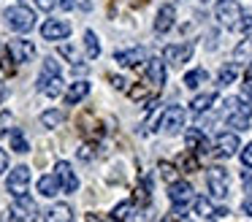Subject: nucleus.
Segmentation results:
<instances>
[{
    "label": "nucleus",
    "mask_w": 252,
    "mask_h": 222,
    "mask_svg": "<svg viewBox=\"0 0 252 222\" xmlns=\"http://www.w3.org/2000/svg\"><path fill=\"white\" fill-rule=\"evenodd\" d=\"M252 119V106L244 103L241 97H228L225 100V122L236 130H247Z\"/></svg>",
    "instance_id": "obj_1"
},
{
    "label": "nucleus",
    "mask_w": 252,
    "mask_h": 222,
    "mask_svg": "<svg viewBox=\"0 0 252 222\" xmlns=\"http://www.w3.org/2000/svg\"><path fill=\"white\" fill-rule=\"evenodd\" d=\"M3 16H6V25L11 27L14 32H28L35 27V14L28 5H8Z\"/></svg>",
    "instance_id": "obj_2"
},
{
    "label": "nucleus",
    "mask_w": 252,
    "mask_h": 222,
    "mask_svg": "<svg viewBox=\"0 0 252 222\" xmlns=\"http://www.w3.org/2000/svg\"><path fill=\"white\" fill-rule=\"evenodd\" d=\"M228 171H225L222 165H212L209 168V173H206V187H209V192H212V198H217V200H222V198H228Z\"/></svg>",
    "instance_id": "obj_3"
},
{
    "label": "nucleus",
    "mask_w": 252,
    "mask_h": 222,
    "mask_svg": "<svg viewBox=\"0 0 252 222\" xmlns=\"http://www.w3.org/2000/svg\"><path fill=\"white\" fill-rule=\"evenodd\" d=\"M11 217L17 222H35L38 220V203H35L30 195H19V198H14Z\"/></svg>",
    "instance_id": "obj_4"
},
{
    "label": "nucleus",
    "mask_w": 252,
    "mask_h": 222,
    "mask_svg": "<svg viewBox=\"0 0 252 222\" xmlns=\"http://www.w3.org/2000/svg\"><path fill=\"white\" fill-rule=\"evenodd\" d=\"M182 125H185V108L182 106H171L160 114V130L165 135H176L182 130Z\"/></svg>",
    "instance_id": "obj_5"
},
{
    "label": "nucleus",
    "mask_w": 252,
    "mask_h": 222,
    "mask_svg": "<svg viewBox=\"0 0 252 222\" xmlns=\"http://www.w3.org/2000/svg\"><path fill=\"white\" fill-rule=\"evenodd\" d=\"M6 187H8V192H11L14 198H19V195H28V187H30V168H28V165H17L11 173H8Z\"/></svg>",
    "instance_id": "obj_6"
},
{
    "label": "nucleus",
    "mask_w": 252,
    "mask_h": 222,
    "mask_svg": "<svg viewBox=\"0 0 252 222\" xmlns=\"http://www.w3.org/2000/svg\"><path fill=\"white\" fill-rule=\"evenodd\" d=\"M214 16H217V22L222 27H236V25H239V19H241V8H239L236 0H220Z\"/></svg>",
    "instance_id": "obj_7"
},
{
    "label": "nucleus",
    "mask_w": 252,
    "mask_h": 222,
    "mask_svg": "<svg viewBox=\"0 0 252 222\" xmlns=\"http://www.w3.org/2000/svg\"><path fill=\"white\" fill-rule=\"evenodd\" d=\"M6 52L11 54L14 63H30L35 57V43L28 41V38H14V41H8Z\"/></svg>",
    "instance_id": "obj_8"
},
{
    "label": "nucleus",
    "mask_w": 252,
    "mask_h": 222,
    "mask_svg": "<svg viewBox=\"0 0 252 222\" xmlns=\"http://www.w3.org/2000/svg\"><path fill=\"white\" fill-rule=\"evenodd\" d=\"M55 176H57V182H60L63 192H76V190H79V179H76V173H73L71 162H65V160L57 162V165H55Z\"/></svg>",
    "instance_id": "obj_9"
},
{
    "label": "nucleus",
    "mask_w": 252,
    "mask_h": 222,
    "mask_svg": "<svg viewBox=\"0 0 252 222\" xmlns=\"http://www.w3.org/2000/svg\"><path fill=\"white\" fill-rule=\"evenodd\" d=\"M41 35H44L46 41H63V38L71 35V25H68L65 19H46L44 25H41Z\"/></svg>",
    "instance_id": "obj_10"
},
{
    "label": "nucleus",
    "mask_w": 252,
    "mask_h": 222,
    "mask_svg": "<svg viewBox=\"0 0 252 222\" xmlns=\"http://www.w3.org/2000/svg\"><path fill=\"white\" fill-rule=\"evenodd\" d=\"M168 198H171L174 206H187V203L195 200V192H192V187L187 182H174L171 190H168Z\"/></svg>",
    "instance_id": "obj_11"
},
{
    "label": "nucleus",
    "mask_w": 252,
    "mask_h": 222,
    "mask_svg": "<svg viewBox=\"0 0 252 222\" xmlns=\"http://www.w3.org/2000/svg\"><path fill=\"white\" fill-rule=\"evenodd\" d=\"M239 152V135L236 133H220L217 141H214V155L220 157H230Z\"/></svg>",
    "instance_id": "obj_12"
},
{
    "label": "nucleus",
    "mask_w": 252,
    "mask_h": 222,
    "mask_svg": "<svg viewBox=\"0 0 252 222\" xmlns=\"http://www.w3.org/2000/svg\"><path fill=\"white\" fill-rule=\"evenodd\" d=\"M174 19H176V8L171 3H165L163 8L158 11V19H155V32H158V35H165V32L174 27Z\"/></svg>",
    "instance_id": "obj_13"
},
{
    "label": "nucleus",
    "mask_w": 252,
    "mask_h": 222,
    "mask_svg": "<svg viewBox=\"0 0 252 222\" xmlns=\"http://www.w3.org/2000/svg\"><path fill=\"white\" fill-rule=\"evenodd\" d=\"M38 90L44 92L46 97H57V95L63 92V79H60V73H41Z\"/></svg>",
    "instance_id": "obj_14"
},
{
    "label": "nucleus",
    "mask_w": 252,
    "mask_h": 222,
    "mask_svg": "<svg viewBox=\"0 0 252 222\" xmlns=\"http://www.w3.org/2000/svg\"><path fill=\"white\" fill-rule=\"evenodd\" d=\"M114 60L122 65V68H136L138 63H144L147 60V52H144V46H136V49H125V52H117Z\"/></svg>",
    "instance_id": "obj_15"
},
{
    "label": "nucleus",
    "mask_w": 252,
    "mask_h": 222,
    "mask_svg": "<svg viewBox=\"0 0 252 222\" xmlns=\"http://www.w3.org/2000/svg\"><path fill=\"white\" fill-rule=\"evenodd\" d=\"M163 57L168 60L171 65H176V68H179V65H185L187 60L192 57V46H190V43H185V46H165Z\"/></svg>",
    "instance_id": "obj_16"
},
{
    "label": "nucleus",
    "mask_w": 252,
    "mask_h": 222,
    "mask_svg": "<svg viewBox=\"0 0 252 222\" xmlns=\"http://www.w3.org/2000/svg\"><path fill=\"white\" fill-rule=\"evenodd\" d=\"M147 79L152 81L155 87H163L165 84V63L160 57L147 60Z\"/></svg>",
    "instance_id": "obj_17"
},
{
    "label": "nucleus",
    "mask_w": 252,
    "mask_h": 222,
    "mask_svg": "<svg viewBox=\"0 0 252 222\" xmlns=\"http://www.w3.org/2000/svg\"><path fill=\"white\" fill-rule=\"evenodd\" d=\"M46 222H73V209L68 203H55L46 211Z\"/></svg>",
    "instance_id": "obj_18"
},
{
    "label": "nucleus",
    "mask_w": 252,
    "mask_h": 222,
    "mask_svg": "<svg viewBox=\"0 0 252 222\" xmlns=\"http://www.w3.org/2000/svg\"><path fill=\"white\" fill-rule=\"evenodd\" d=\"M87 95H90V81H73L65 92V103L68 106H76V103L84 100Z\"/></svg>",
    "instance_id": "obj_19"
},
{
    "label": "nucleus",
    "mask_w": 252,
    "mask_h": 222,
    "mask_svg": "<svg viewBox=\"0 0 252 222\" xmlns=\"http://www.w3.org/2000/svg\"><path fill=\"white\" fill-rule=\"evenodd\" d=\"M187 152H195V155L209 152V141H206V135H203L198 127L187 130Z\"/></svg>",
    "instance_id": "obj_20"
},
{
    "label": "nucleus",
    "mask_w": 252,
    "mask_h": 222,
    "mask_svg": "<svg viewBox=\"0 0 252 222\" xmlns=\"http://www.w3.org/2000/svg\"><path fill=\"white\" fill-rule=\"evenodd\" d=\"M233 65H252V38H244L233 49Z\"/></svg>",
    "instance_id": "obj_21"
},
{
    "label": "nucleus",
    "mask_w": 252,
    "mask_h": 222,
    "mask_svg": "<svg viewBox=\"0 0 252 222\" xmlns=\"http://www.w3.org/2000/svg\"><path fill=\"white\" fill-rule=\"evenodd\" d=\"M60 182H57V176L55 173H46V176H41L38 179V192L41 195H46V198H55L57 192H60Z\"/></svg>",
    "instance_id": "obj_22"
},
{
    "label": "nucleus",
    "mask_w": 252,
    "mask_h": 222,
    "mask_svg": "<svg viewBox=\"0 0 252 222\" xmlns=\"http://www.w3.org/2000/svg\"><path fill=\"white\" fill-rule=\"evenodd\" d=\"M214 100H217V97H214V92H203V95H195V97H192L190 108H192L195 114H203L206 108H212Z\"/></svg>",
    "instance_id": "obj_23"
},
{
    "label": "nucleus",
    "mask_w": 252,
    "mask_h": 222,
    "mask_svg": "<svg viewBox=\"0 0 252 222\" xmlns=\"http://www.w3.org/2000/svg\"><path fill=\"white\" fill-rule=\"evenodd\" d=\"M84 49H87V57H90V60L100 57V43H98V35H95L93 30L84 32Z\"/></svg>",
    "instance_id": "obj_24"
},
{
    "label": "nucleus",
    "mask_w": 252,
    "mask_h": 222,
    "mask_svg": "<svg viewBox=\"0 0 252 222\" xmlns=\"http://www.w3.org/2000/svg\"><path fill=\"white\" fill-rule=\"evenodd\" d=\"M206 79H209L206 70H203V68H195V70H190V73L185 76V87H187V90H198V87H201Z\"/></svg>",
    "instance_id": "obj_25"
},
{
    "label": "nucleus",
    "mask_w": 252,
    "mask_h": 222,
    "mask_svg": "<svg viewBox=\"0 0 252 222\" xmlns=\"http://www.w3.org/2000/svg\"><path fill=\"white\" fill-rule=\"evenodd\" d=\"M63 119H65V114L57 111V108L41 114V125H44V127H57V125H63Z\"/></svg>",
    "instance_id": "obj_26"
},
{
    "label": "nucleus",
    "mask_w": 252,
    "mask_h": 222,
    "mask_svg": "<svg viewBox=\"0 0 252 222\" xmlns=\"http://www.w3.org/2000/svg\"><path fill=\"white\" fill-rule=\"evenodd\" d=\"M179 165H182V171H185V173H195L198 168H201V162H198V155H195V152H187V155H182Z\"/></svg>",
    "instance_id": "obj_27"
},
{
    "label": "nucleus",
    "mask_w": 252,
    "mask_h": 222,
    "mask_svg": "<svg viewBox=\"0 0 252 222\" xmlns=\"http://www.w3.org/2000/svg\"><path fill=\"white\" fill-rule=\"evenodd\" d=\"M11 149H14V152H19V155H25V152L30 149V144L25 141V135H22V130H19V127H14V130H11Z\"/></svg>",
    "instance_id": "obj_28"
},
{
    "label": "nucleus",
    "mask_w": 252,
    "mask_h": 222,
    "mask_svg": "<svg viewBox=\"0 0 252 222\" xmlns=\"http://www.w3.org/2000/svg\"><path fill=\"white\" fill-rule=\"evenodd\" d=\"M79 125H82V133H87V135H100V133H103V130H100V125L95 122L93 114H84Z\"/></svg>",
    "instance_id": "obj_29"
},
{
    "label": "nucleus",
    "mask_w": 252,
    "mask_h": 222,
    "mask_svg": "<svg viewBox=\"0 0 252 222\" xmlns=\"http://www.w3.org/2000/svg\"><path fill=\"white\" fill-rule=\"evenodd\" d=\"M192 206H195V214H201V217H212L214 214V209H212V203H209L206 195H198V198L192 200Z\"/></svg>",
    "instance_id": "obj_30"
},
{
    "label": "nucleus",
    "mask_w": 252,
    "mask_h": 222,
    "mask_svg": "<svg viewBox=\"0 0 252 222\" xmlns=\"http://www.w3.org/2000/svg\"><path fill=\"white\" fill-rule=\"evenodd\" d=\"M236 76H239V70H236V65H225V68L220 70V84H222V87L233 84V81H236Z\"/></svg>",
    "instance_id": "obj_31"
},
{
    "label": "nucleus",
    "mask_w": 252,
    "mask_h": 222,
    "mask_svg": "<svg viewBox=\"0 0 252 222\" xmlns=\"http://www.w3.org/2000/svg\"><path fill=\"white\" fill-rule=\"evenodd\" d=\"M160 176L165 179V182H179V171H176L174 165H171V162H160Z\"/></svg>",
    "instance_id": "obj_32"
},
{
    "label": "nucleus",
    "mask_w": 252,
    "mask_h": 222,
    "mask_svg": "<svg viewBox=\"0 0 252 222\" xmlns=\"http://www.w3.org/2000/svg\"><path fill=\"white\" fill-rule=\"evenodd\" d=\"M130 211H133V200H125V203H120L117 206L114 211H111V214H114V220H127V217H130Z\"/></svg>",
    "instance_id": "obj_33"
},
{
    "label": "nucleus",
    "mask_w": 252,
    "mask_h": 222,
    "mask_svg": "<svg viewBox=\"0 0 252 222\" xmlns=\"http://www.w3.org/2000/svg\"><path fill=\"white\" fill-rule=\"evenodd\" d=\"M95 155H98V146L95 144H82L79 146V160H93Z\"/></svg>",
    "instance_id": "obj_34"
},
{
    "label": "nucleus",
    "mask_w": 252,
    "mask_h": 222,
    "mask_svg": "<svg viewBox=\"0 0 252 222\" xmlns=\"http://www.w3.org/2000/svg\"><path fill=\"white\" fill-rule=\"evenodd\" d=\"M0 68H3V73H6V76L14 73V60H11V54H8V52L0 57Z\"/></svg>",
    "instance_id": "obj_35"
},
{
    "label": "nucleus",
    "mask_w": 252,
    "mask_h": 222,
    "mask_svg": "<svg viewBox=\"0 0 252 222\" xmlns=\"http://www.w3.org/2000/svg\"><path fill=\"white\" fill-rule=\"evenodd\" d=\"M241 182H244V192L252 198V165H247V171L241 173Z\"/></svg>",
    "instance_id": "obj_36"
},
{
    "label": "nucleus",
    "mask_w": 252,
    "mask_h": 222,
    "mask_svg": "<svg viewBox=\"0 0 252 222\" xmlns=\"http://www.w3.org/2000/svg\"><path fill=\"white\" fill-rule=\"evenodd\" d=\"M127 95H130L133 100H144L149 92H147V87H144V84H138V87H130V90H127Z\"/></svg>",
    "instance_id": "obj_37"
},
{
    "label": "nucleus",
    "mask_w": 252,
    "mask_h": 222,
    "mask_svg": "<svg viewBox=\"0 0 252 222\" xmlns=\"http://www.w3.org/2000/svg\"><path fill=\"white\" fill-rule=\"evenodd\" d=\"M236 30L250 32V30H252V14H241V19H239V25H236Z\"/></svg>",
    "instance_id": "obj_38"
},
{
    "label": "nucleus",
    "mask_w": 252,
    "mask_h": 222,
    "mask_svg": "<svg viewBox=\"0 0 252 222\" xmlns=\"http://www.w3.org/2000/svg\"><path fill=\"white\" fill-rule=\"evenodd\" d=\"M44 73H60V63L55 57H46L44 60Z\"/></svg>",
    "instance_id": "obj_39"
},
{
    "label": "nucleus",
    "mask_w": 252,
    "mask_h": 222,
    "mask_svg": "<svg viewBox=\"0 0 252 222\" xmlns=\"http://www.w3.org/2000/svg\"><path fill=\"white\" fill-rule=\"evenodd\" d=\"M136 203H149V184H141L136 190Z\"/></svg>",
    "instance_id": "obj_40"
},
{
    "label": "nucleus",
    "mask_w": 252,
    "mask_h": 222,
    "mask_svg": "<svg viewBox=\"0 0 252 222\" xmlns=\"http://www.w3.org/2000/svg\"><path fill=\"white\" fill-rule=\"evenodd\" d=\"M11 111H0V135H3V133H6V130H8V125H11Z\"/></svg>",
    "instance_id": "obj_41"
},
{
    "label": "nucleus",
    "mask_w": 252,
    "mask_h": 222,
    "mask_svg": "<svg viewBox=\"0 0 252 222\" xmlns=\"http://www.w3.org/2000/svg\"><path fill=\"white\" fill-rule=\"evenodd\" d=\"M60 54H63V57H68L71 63H79V60H76V49L68 46V43H65V46H60Z\"/></svg>",
    "instance_id": "obj_42"
},
{
    "label": "nucleus",
    "mask_w": 252,
    "mask_h": 222,
    "mask_svg": "<svg viewBox=\"0 0 252 222\" xmlns=\"http://www.w3.org/2000/svg\"><path fill=\"white\" fill-rule=\"evenodd\" d=\"M241 162H244V165H252V144H247L244 149H241Z\"/></svg>",
    "instance_id": "obj_43"
},
{
    "label": "nucleus",
    "mask_w": 252,
    "mask_h": 222,
    "mask_svg": "<svg viewBox=\"0 0 252 222\" xmlns=\"http://www.w3.org/2000/svg\"><path fill=\"white\" fill-rule=\"evenodd\" d=\"M33 3L38 5L41 11H52V8H55V5H57V0H33Z\"/></svg>",
    "instance_id": "obj_44"
},
{
    "label": "nucleus",
    "mask_w": 252,
    "mask_h": 222,
    "mask_svg": "<svg viewBox=\"0 0 252 222\" xmlns=\"http://www.w3.org/2000/svg\"><path fill=\"white\" fill-rule=\"evenodd\" d=\"M109 81L117 87V90H125V84H127V81H125V79H120V76H109Z\"/></svg>",
    "instance_id": "obj_45"
},
{
    "label": "nucleus",
    "mask_w": 252,
    "mask_h": 222,
    "mask_svg": "<svg viewBox=\"0 0 252 222\" xmlns=\"http://www.w3.org/2000/svg\"><path fill=\"white\" fill-rule=\"evenodd\" d=\"M8 168V155H6V149H0V173Z\"/></svg>",
    "instance_id": "obj_46"
},
{
    "label": "nucleus",
    "mask_w": 252,
    "mask_h": 222,
    "mask_svg": "<svg viewBox=\"0 0 252 222\" xmlns=\"http://www.w3.org/2000/svg\"><path fill=\"white\" fill-rule=\"evenodd\" d=\"M73 5H76V0H60V8L63 11H71Z\"/></svg>",
    "instance_id": "obj_47"
},
{
    "label": "nucleus",
    "mask_w": 252,
    "mask_h": 222,
    "mask_svg": "<svg viewBox=\"0 0 252 222\" xmlns=\"http://www.w3.org/2000/svg\"><path fill=\"white\" fill-rule=\"evenodd\" d=\"M241 211H244L247 217H252V198H250V200H244V206H241Z\"/></svg>",
    "instance_id": "obj_48"
},
{
    "label": "nucleus",
    "mask_w": 252,
    "mask_h": 222,
    "mask_svg": "<svg viewBox=\"0 0 252 222\" xmlns=\"http://www.w3.org/2000/svg\"><path fill=\"white\" fill-rule=\"evenodd\" d=\"M163 222H182V220H179L176 214H174V217H171V214H165V220H163Z\"/></svg>",
    "instance_id": "obj_49"
},
{
    "label": "nucleus",
    "mask_w": 252,
    "mask_h": 222,
    "mask_svg": "<svg viewBox=\"0 0 252 222\" xmlns=\"http://www.w3.org/2000/svg\"><path fill=\"white\" fill-rule=\"evenodd\" d=\"M87 222H103V220H98V214H87Z\"/></svg>",
    "instance_id": "obj_50"
},
{
    "label": "nucleus",
    "mask_w": 252,
    "mask_h": 222,
    "mask_svg": "<svg viewBox=\"0 0 252 222\" xmlns=\"http://www.w3.org/2000/svg\"><path fill=\"white\" fill-rule=\"evenodd\" d=\"M3 95H6V90H3V84H0V103H3Z\"/></svg>",
    "instance_id": "obj_51"
},
{
    "label": "nucleus",
    "mask_w": 252,
    "mask_h": 222,
    "mask_svg": "<svg viewBox=\"0 0 252 222\" xmlns=\"http://www.w3.org/2000/svg\"><path fill=\"white\" fill-rule=\"evenodd\" d=\"M206 3H209V0H206Z\"/></svg>",
    "instance_id": "obj_52"
}]
</instances>
